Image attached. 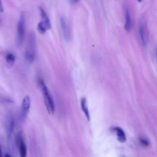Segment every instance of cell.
Returning <instances> with one entry per match:
<instances>
[{
	"label": "cell",
	"mask_w": 157,
	"mask_h": 157,
	"mask_svg": "<svg viewBox=\"0 0 157 157\" xmlns=\"http://www.w3.org/2000/svg\"><path fill=\"white\" fill-rule=\"evenodd\" d=\"M36 39L35 34L31 32L28 36V44L25 53V58L26 60L31 63H33L36 58Z\"/></svg>",
	"instance_id": "6da1fadb"
},
{
	"label": "cell",
	"mask_w": 157,
	"mask_h": 157,
	"mask_svg": "<svg viewBox=\"0 0 157 157\" xmlns=\"http://www.w3.org/2000/svg\"><path fill=\"white\" fill-rule=\"evenodd\" d=\"M39 83L46 109L49 114H53L55 112V103L53 100L52 96H51L50 91L45 82L42 80H40Z\"/></svg>",
	"instance_id": "7a4b0ae2"
},
{
	"label": "cell",
	"mask_w": 157,
	"mask_h": 157,
	"mask_svg": "<svg viewBox=\"0 0 157 157\" xmlns=\"http://www.w3.org/2000/svg\"><path fill=\"white\" fill-rule=\"evenodd\" d=\"M25 15L23 12L20 13L17 26V44L21 45L25 39Z\"/></svg>",
	"instance_id": "3957f363"
},
{
	"label": "cell",
	"mask_w": 157,
	"mask_h": 157,
	"mask_svg": "<svg viewBox=\"0 0 157 157\" xmlns=\"http://www.w3.org/2000/svg\"><path fill=\"white\" fill-rule=\"evenodd\" d=\"M31 105V99L29 96L26 95L22 101L21 105V110H20V120L23 121L26 118Z\"/></svg>",
	"instance_id": "277c9868"
},
{
	"label": "cell",
	"mask_w": 157,
	"mask_h": 157,
	"mask_svg": "<svg viewBox=\"0 0 157 157\" xmlns=\"http://www.w3.org/2000/svg\"><path fill=\"white\" fill-rule=\"evenodd\" d=\"M15 141H16V144L18 147V150H19L20 156L25 157L27 154V148L23 139V137L21 132H19L17 134Z\"/></svg>",
	"instance_id": "5b68a950"
},
{
	"label": "cell",
	"mask_w": 157,
	"mask_h": 157,
	"mask_svg": "<svg viewBox=\"0 0 157 157\" xmlns=\"http://www.w3.org/2000/svg\"><path fill=\"white\" fill-rule=\"evenodd\" d=\"M6 130H7V141L9 142L11 139L12 134L13 133V131L14 129V126H15L14 118L12 113H8L6 118Z\"/></svg>",
	"instance_id": "8992f818"
},
{
	"label": "cell",
	"mask_w": 157,
	"mask_h": 157,
	"mask_svg": "<svg viewBox=\"0 0 157 157\" xmlns=\"http://www.w3.org/2000/svg\"><path fill=\"white\" fill-rule=\"evenodd\" d=\"M139 35L141 44L143 46H146L147 42V26L144 21L142 20L139 25Z\"/></svg>",
	"instance_id": "52a82bcc"
},
{
	"label": "cell",
	"mask_w": 157,
	"mask_h": 157,
	"mask_svg": "<svg viewBox=\"0 0 157 157\" xmlns=\"http://www.w3.org/2000/svg\"><path fill=\"white\" fill-rule=\"evenodd\" d=\"M60 25H61V28L63 34L64 38L66 40H69V36H70L69 29L67 20L64 16H61L60 17Z\"/></svg>",
	"instance_id": "ba28073f"
},
{
	"label": "cell",
	"mask_w": 157,
	"mask_h": 157,
	"mask_svg": "<svg viewBox=\"0 0 157 157\" xmlns=\"http://www.w3.org/2000/svg\"><path fill=\"white\" fill-rule=\"evenodd\" d=\"M124 29L127 32H129L132 28V20L130 11L127 6H124Z\"/></svg>",
	"instance_id": "9c48e42d"
},
{
	"label": "cell",
	"mask_w": 157,
	"mask_h": 157,
	"mask_svg": "<svg viewBox=\"0 0 157 157\" xmlns=\"http://www.w3.org/2000/svg\"><path fill=\"white\" fill-rule=\"evenodd\" d=\"M39 11H40V17L42 18V21L45 25V26L47 28V29H50L51 28V23L49 20V18L47 14V13L45 12V10L42 7H39Z\"/></svg>",
	"instance_id": "30bf717a"
},
{
	"label": "cell",
	"mask_w": 157,
	"mask_h": 157,
	"mask_svg": "<svg viewBox=\"0 0 157 157\" xmlns=\"http://www.w3.org/2000/svg\"><path fill=\"white\" fill-rule=\"evenodd\" d=\"M113 130L116 132L118 140L121 143L125 142L126 140V137L124 131L120 127H114Z\"/></svg>",
	"instance_id": "8fae6325"
},
{
	"label": "cell",
	"mask_w": 157,
	"mask_h": 157,
	"mask_svg": "<svg viewBox=\"0 0 157 157\" xmlns=\"http://www.w3.org/2000/svg\"><path fill=\"white\" fill-rule=\"evenodd\" d=\"M80 106H81V109L83 111V112L84 113L86 119L88 121L90 120V112L88 108V105H87V102H86V99L85 98H82L80 100Z\"/></svg>",
	"instance_id": "7c38bea8"
},
{
	"label": "cell",
	"mask_w": 157,
	"mask_h": 157,
	"mask_svg": "<svg viewBox=\"0 0 157 157\" xmlns=\"http://www.w3.org/2000/svg\"><path fill=\"white\" fill-rule=\"evenodd\" d=\"M15 56L12 53H7L5 56V59L7 66L9 68H11L15 64Z\"/></svg>",
	"instance_id": "4fadbf2b"
},
{
	"label": "cell",
	"mask_w": 157,
	"mask_h": 157,
	"mask_svg": "<svg viewBox=\"0 0 157 157\" xmlns=\"http://www.w3.org/2000/svg\"><path fill=\"white\" fill-rule=\"evenodd\" d=\"M37 29L38 32L42 34H45L46 33V31L48 30L47 26L42 21H40V22L38 23L37 26Z\"/></svg>",
	"instance_id": "5bb4252c"
},
{
	"label": "cell",
	"mask_w": 157,
	"mask_h": 157,
	"mask_svg": "<svg viewBox=\"0 0 157 157\" xmlns=\"http://www.w3.org/2000/svg\"><path fill=\"white\" fill-rule=\"evenodd\" d=\"M140 143L143 145V146H145V147H147V146H148L149 145V142L147 139H145V138H140Z\"/></svg>",
	"instance_id": "9a60e30c"
},
{
	"label": "cell",
	"mask_w": 157,
	"mask_h": 157,
	"mask_svg": "<svg viewBox=\"0 0 157 157\" xmlns=\"http://www.w3.org/2000/svg\"><path fill=\"white\" fill-rule=\"evenodd\" d=\"M3 6H2V1L0 0V12H3Z\"/></svg>",
	"instance_id": "2e32d148"
},
{
	"label": "cell",
	"mask_w": 157,
	"mask_h": 157,
	"mask_svg": "<svg viewBox=\"0 0 157 157\" xmlns=\"http://www.w3.org/2000/svg\"><path fill=\"white\" fill-rule=\"evenodd\" d=\"M73 4H77L80 0H70Z\"/></svg>",
	"instance_id": "e0dca14e"
},
{
	"label": "cell",
	"mask_w": 157,
	"mask_h": 157,
	"mask_svg": "<svg viewBox=\"0 0 157 157\" xmlns=\"http://www.w3.org/2000/svg\"><path fill=\"white\" fill-rule=\"evenodd\" d=\"M2 156V150H1V147L0 145V157Z\"/></svg>",
	"instance_id": "ac0fdd59"
},
{
	"label": "cell",
	"mask_w": 157,
	"mask_h": 157,
	"mask_svg": "<svg viewBox=\"0 0 157 157\" xmlns=\"http://www.w3.org/2000/svg\"><path fill=\"white\" fill-rule=\"evenodd\" d=\"M4 156H5V157H7V156H10V155H9V154H7H7H6V155H4Z\"/></svg>",
	"instance_id": "d6986e66"
},
{
	"label": "cell",
	"mask_w": 157,
	"mask_h": 157,
	"mask_svg": "<svg viewBox=\"0 0 157 157\" xmlns=\"http://www.w3.org/2000/svg\"><path fill=\"white\" fill-rule=\"evenodd\" d=\"M137 1H138L140 2H141V1H142V0H137Z\"/></svg>",
	"instance_id": "ffe728a7"
}]
</instances>
